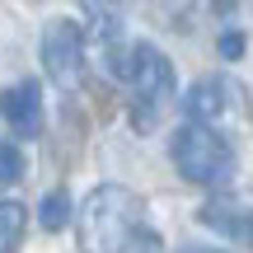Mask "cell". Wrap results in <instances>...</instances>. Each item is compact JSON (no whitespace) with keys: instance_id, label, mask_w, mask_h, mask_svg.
<instances>
[{"instance_id":"obj_1","label":"cell","mask_w":253,"mask_h":253,"mask_svg":"<svg viewBox=\"0 0 253 253\" xmlns=\"http://www.w3.org/2000/svg\"><path fill=\"white\" fill-rule=\"evenodd\" d=\"M145 216V202L136 197L122 183H99L89 197L80 202V216H75V230H80V253H122L136 239Z\"/></svg>"},{"instance_id":"obj_2","label":"cell","mask_w":253,"mask_h":253,"mask_svg":"<svg viewBox=\"0 0 253 253\" xmlns=\"http://www.w3.org/2000/svg\"><path fill=\"white\" fill-rule=\"evenodd\" d=\"M173 169L188 183H202V188H220L235 173V150L220 131H211V122H188L173 131Z\"/></svg>"},{"instance_id":"obj_3","label":"cell","mask_w":253,"mask_h":253,"mask_svg":"<svg viewBox=\"0 0 253 253\" xmlns=\"http://www.w3.org/2000/svg\"><path fill=\"white\" fill-rule=\"evenodd\" d=\"M126 84L136 89V103H141L136 122L145 126L155 113L164 108V103L173 99V61L160 52V47L136 42V47H131V56H126Z\"/></svg>"},{"instance_id":"obj_4","label":"cell","mask_w":253,"mask_h":253,"mask_svg":"<svg viewBox=\"0 0 253 253\" xmlns=\"http://www.w3.org/2000/svg\"><path fill=\"white\" fill-rule=\"evenodd\" d=\"M42 66L56 89H75L84 80V28L75 19H52L42 28Z\"/></svg>"},{"instance_id":"obj_5","label":"cell","mask_w":253,"mask_h":253,"mask_svg":"<svg viewBox=\"0 0 253 253\" xmlns=\"http://www.w3.org/2000/svg\"><path fill=\"white\" fill-rule=\"evenodd\" d=\"M0 118L9 122L14 136H38L42 131V94H38V80H19L9 89H0Z\"/></svg>"},{"instance_id":"obj_6","label":"cell","mask_w":253,"mask_h":253,"mask_svg":"<svg viewBox=\"0 0 253 253\" xmlns=\"http://www.w3.org/2000/svg\"><path fill=\"white\" fill-rule=\"evenodd\" d=\"M235 108V84L220 80V75H207V80H197L188 89V99H183V113H188V122H216L225 118V113Z\"/></svg>"},{"instance_id":"obj_7","label":"cell","mask_w":253,"mask_h":253,"mask_svg":"<svg viewBox=\"0 0 253 253\" xmlns=\"http://www.w3.org/2000/svg\"><path fill=\"white\" fill-rule=\"evenodd\" d=\"M197 216H202V225H211V230H220L225 239H239L244 249H253V211L225 207V202H211V207H202Z\"/></svg>"},{"instance_id":"obj_8","label":"cell","mask_w":253,"mask_h":253,"mask_svg":"<svg viewBox=\"0 0 253 253\" xmlns=\"http://www.w3.org/2000/svg\"><path fill=\"white\" fill-rule=\"evenodd\" d=\"M24 230H28V211L19 202H0V253H14L24 244Z\"/></svg>"},{"instance_id":"obj_9","label":"cell","mask_w":253,"mask_h":253,"mask_svg":"<svg viewBox=\"0 0 253 253\" xmlns=\"http://www.w3.org/2000/svg\"><path fill=\"white\" fill-rule=\"evenodd\" d=\"M80 5L89 9L94 33H99L103 42H118V33H122V14H118V5H108V0H80Z\"/></svg>"},{"instance_id":"obj_10","label":"cell","mask_w":253,"mask_h":253,"mask_svg":"<svg viewBox=\"0 0 253 253\" xmlns=\"http://www.w3.org/2000/svg\"><path fill=\"white\" fill-rule=\"evenodd\" d=\"M66 220H71V197H66L61 188H56V192H47V197H42V207H38V225L56 235V230H61Z\"/></svg>"},{"instance_id":"obj_11","label":"cell","mask_w":253,"mask_h":253,"mask_svg":"<svg viewBox=\"0 0 253 253\" xmlns=\"http://www.w3.org/2000/svg\"><path fill=\"white\" fill-rule=\"evenodd\" d=\"M24 178V155L19 145H0V183H19Z\"/></svg>"},{"instance_id":"obj_12","label":"cell","mask_w":253,"mask_h":253,"mask_svg":"<svg viewBox=\"0 0 253 253\" xmlns=\"http://www.w3.org/2000/svg\"><path fill=\"white\" fill-rule=\"evenodd\" d=\"M244 47H249V38H244V33H220L216 52L225 56V61H239V56H244Z\"/></svg>"},{"instance_id":"obj_13","label":"cell","mask_w":253,"mask_h":253,"mask_svg":"<svg viewBox=\"0 0 253 253\" xmlns=\"http://www.w3.org/2000/svg\"><path fill=\"white\" fill-rule=\"evenodd\" d=\"M173 253H225V249H207V244H178Z\"/></svg>"},{"instance_id":"obj_14","label":"cell","mask_w":253,"mask_h":253,"mask_svg":"<svg viewBox=\"0 0 253 253\" xmlns=\"http://www.w3.org/2000/svg\"><path fill=\"white\" fill-rule=\"evenodd\" d=\"M211 5H216V14H230V9H235L239 0H211Z\"/></svg>"}]
</instances>
